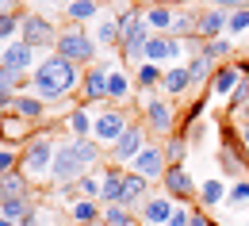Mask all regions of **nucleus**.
<instances>
[{
    "mask_svg": "<svg viewBox=\"0 0 249 226\" xmlns=\"http://www.w3.org/2000/svg\"><path fill=\"white\" fill-rule=\"evenodd\" d=\"M81 77H85L81 65H73L62 54H46L31 73V92L42 104H58V100H69L81 92Z\"/></svg>",
    "mask_w": 249,
    "mask_h": 226,
    "instance_id": "f257e3e1",
    "label": "nucleus"
},
{
    "mask_svg": "<svg viewBox=\"0 0 249 226\" xmlns=\"http://www.w3.org/2000/svg\"><path fill=\"white\" fill-rule=\"evenodd\" d=\"M115 23H119V35H123V42H119L123 65L142 69V65H146V42L154 38L150 23H146V12H138V8H123V12L115 16Z\"/></svg>",
    "mask_w": 249,
    "mask_h": 226,
    "instance_id": "f03ea898",
    "label": "nucleus"
},
{
    "mask_svg": "<svg viewBox=\"0 0 249 226\" xmlns=\"http://www.w3.org/2000/svg\"><path fill=\"white\" fill-rule=\"evenodd\" d=\"M54 154H58V138H54V127L35 130L31 138L23 142L19 150V173L31 180V184H42L54 169Z\"/></svg>",
    "mask_w": 249,
    "mask_h": 226,
    "instance_id": "7ed1b4c3",
    "label": "nucleus"
},
{
    "mask_svg": "<svg viewBox=\"0 0 249 226\" xmlns=\"http://www.w3.org/2000/svg\"><path fill=\"white\" fill-rule=\"evenodd\" d=\"M54 54H62L69 58L73 65H81V69H89V65L100 62V46H96V38L81 23H69L58 31V46H54Z\"/></svg>",
    "mask_w": 249,
    "mask_h": 226,
    "instance_id": "20e7f679",
    "label": "nucleus"
},
{
    "mask_svg": "<svg viewBox=\"0 0 249 226\" xmlns=\"http://www.w3.org/2000/svg\"><path fill=\"white\" fill-rule=\"evenodd\" d=\"M142 127L150 130V138H169L180 130V115H177V100L169 96H154L146 107H142Z\"/></svg>",
    "mask_w": 249,
    "mask_h": 226,
    "instance_id": "39448f33",
    "label": "nucleus"
},
{
    "mask_svg": "<svg viewBox=\"0 0 249 226\" xmlns=\"http://www.w3.org/2000/svg\"><path fill=\"white\" fill-rule=\"evenodd\" d=\"M146 146H150V130L142 127V119H138V123H130V127L123 130V138H119L115 146H107L104 161H107V165H119V169H130L134 157H138Z\"/></svg>",
    "mask_w": 249,
    "mask_h": 226,
    "instance_id": "423d86ee",
    "label": "nucleus"
},
{
    "mask_svg": "<svg viewBox=\"0 0 249 226\" xmlns=\"http://www.w3.org/2000/svg\"><path fill=\"white\" fill-rule=\"evenodd\" d=\"M89 169L77 154V138H58V154H54V169H50V180L65 188V184H77Z\"/></svg>",
    "mask_w": 249,
    "mask_h": 226,
    "instance_id": "0eeeda50",
    "label": "nucleus"
},
{
    "mask_svg": "<svg viewBox=\"0 0 249 226\" xmlns=\"http://www.w3.org/2000/svg\"><path fill=\"white\" fill-rule=\"evenodd\" d=\"M58 31L62 27H54V19H46L38 12H23L19 16V42H27L31 50H54L58 46Z\"/></svg>",
    "mask_w": 249,
    "mask_h": 226,
    "instance_id": "6e6552de",
    "label": "nucleus"
},
{
    "mask_svg": "<svg viewBox=\"0 0 249 226\" xmlns=\"http://www.w3.org/2000/svg\"><path fill=\"white\" fill-rule=\"evenodd\" d=\"M107 73H111V62L107 58H100L96 65L85 69V77H81V92H77V104H85V107H107Z\"/></svg>",
    "mask_w": 249,
    "mask_h": 226,
    "instance_id": "1a4fd4ad",
    "label": "nucleus"
},
{
    "mask_svg": "<svg viewBox=\"0 0 249 226\" xmlns=\"http://www.w3.org/2000/svg\"><path fill=\"white\" fill-rule=\"evenodd\" d=\"M134 119H130V111L126 107H104V111H96V123H92V138L107 150V146H115L119 138H123V130L130 127Z\"/></svg>",
    "mask_w": 249,
    "mask_h": 226,
    "instance_id": "9d476101",
    "label": "nucleus"
},
{
    "mask_svg": "<svg viewBox=\"0 0 249 226\" xmlns=\"http://www.w3.org/2000/svg\"><path fill=\"white\" fill-rule=\"evenodd\" d=\"M161 188H165L169 199H177V203H192V199H199V188H196V180H192V173H188L184 165H169L165 176H161Z\"/></svg>",
    "mask_w": 249,
    "mask_h": 226,
    "instance_id": "9b49d317",
    "label": "nucleus"
},
{
    "mask_svg": "<svg viewBox=\"0 0 249 226\" xmlns=\"http://www.w3.org/2000/svg\"><path fill=\"white\" fill-rule=\"evenodd\" d=\"M184 42L180 38H173V35H154L150 42H146V62L161 65V69H169V65H180L184 58Z\"/></svg>",
    "mask_w": 249,
    "mask_h": 226,
    "instance_id": "f8f14e48",
    "label": "nucleus"
},
{
    "mask_svg": "<svg viewBox=\"0 0 249 226\" xmlns=\"http://www.w3.org/2000/svg\"><path fill=\"white\" fill-rule=\"evenodd\" d=\"M165 169H169V161H165V150H161V142H150V146H146V150L134 157V165H130V173L146 176L150 184H161Z\"/></svg>",
    "mask_w": 249,
    "mask_h": 226,
    "instance_id": "ddd939ff",
    "label": "nucleus"
},
{
    "mask_svg": "<svg viewBox=\"0 0 249 226\" xmlns=\"http://www.w3.org/2000/svg\"><path fill=\"white\" fill-rule=\"evenodd\" d=\"M35 54H38V50H31L27 42H19V38H16V42H8V46L0 50V65H4V69H12V73H27V77H31L35 65H38Z\"/></svg>",
    "mask_w": 249,
    "mask_h": 226,
    "instance_id": "4468645a",
    "label": "nucleus"
},
{
    "mask_svg": "<svg viewBox=\"0 0 249 226\" xmlns=\"http://www.w3.org/2000/svg\"><path fill=\"white\" fill-rule=\"evenodd\" d=\"M180 203L177 199H169V195H150L146 203H142V211H138V223L142 226H169V219H173V211H177Z\"/></svg>",
    "mask_w": 249,
    "mask_h": 226,
    "instance_id": "2eb2a0df",
    "label": "nucleus"
},
{
    "mask_svg": "<svg viewBox=\"0 0 249 226\" xmlns=\"http://www.w3.org/2000/svg\"><path fill=\"white\" fill-rule=\"evenodd\" d=\"M16 119H23V123H31V127H42V119H46V104L35 96V92H16L12 96V107H8Z\"/></svg>",
    "mask_w": 249,
    "mask_h": 226,
    "instance_id": "dca6fc26",
    "label": "nucleus"
},
{
    "mask_svg": "<svg viewBox=\"0 0 249 226\" xmlns=\"http://www.w3.org/2000/svg\"><path fill=\"white\" fill-rule=\"evenodd\" d=\"M226 19H230V12H218V8L199 12V16H196V38H199V42L222 38V35H226Z\"/></svg>",
    "mask_w": 249,
    "mask_h": 226,
    "instance_id": "f3484780",
    "label": "nucleus"
},
{
    "mask_svg": "<svg viewBox=\"0 0 249 226\" xmlns=\"http://www.w3.org/2000/svg\"><path fill=\"white\" fill-rule=\"evenodd\" d=\"M150 180L146 176H138V173H130L126 169V176H123V195H119V203L123 207H130V211H142V203L150 199Z\"/></svg>",
    "mask_w": 249,
    "mask_h": 226,
    "instance_id": "a211bd4d",
    "label": "nucleus"
},
{
    "mask_svg": "<svg viewBox=\"0 0 249 226\" xmlns=\"http://www.w3.org/2000/svg\"><path fill=\"white\" fill-rule=\"evenodd\" d=\"M242 85V73H238V62H226V65H215V77H211V96L215 100H226L234 96V88Z\"/></svg>",
    "mask_w": 249,
    "mask_h": 226,
    "instance_id": "6ab92c4d",
    "label": "nucleus"
},
{
    "mask_svg": "<svg viewBox=\"0 0 249 226\" xmlns=\"http://www.w3.org/2000/svg\"><path fill=\"white\" fill-rule=\"evenodd\" d=\"M196 85H192V73H188V65H169L165 69V81H161V96H169V100H180L188 96Z\"/></svg>",
    "mask_w": 249,
    "mask_h": 226,
    "instance_id": "aec40b11",
    "label": "nucleus"
},
{
    "mask_svg": "<svg viewBox=\"0 0 249 226\" xmlns=\"http://www.w3.org/2000/svg\"><path fill=\"white\" fill-rule=\"evenodd\" d=\"M130 96H134V77H130L126 69H115V65H111V73H107V104H111V107H126Z\"/></svg>",
    "mask_w": 249,
    "mask_h": 226,
    "instance_id": "412c9836",
    "label": "nucleus"
},
{
    "mask_svg": "<svg viewBox=\"0 0 249 226\" xmlns=\"http://www.w3.org/2000/svg\"><path fill=\"white\" fill-rule=\"evenodd\" d=\"M92 123H96V111H92V107H85V104H77L58 127L69 130V138H92Z\"/></svg>",
    "mask_w": 249,
    "mask_h": 226,
    "instance_id": "4be33fe9",
    "label": "nucleus"
},
{
    "mask_svg": "<svg viewBox=\"0 0 249 226\" xmlns=\"http://www.w3.org/2000/svg\"><path fill=\"white\" fill-rule=\"evenodd\" d=\"M123 176H126V169L104 165V173H100V203H104V207L119 203V195H123Z\"/></svg>",
    "mask_w": 249,
    "mask_h": 226,
    "instance_id": "5701e85b",
    "label": "nucleus"
},
{
    "mask_svg": "<svg viewBox=\"0 0 249 226\" xmlns=\"http://www.w3.org/2000/svg\"><path fill=\"white\" fill-rule=\"evenodd\" d=\"M31 180L19 173V169H12V173H0V203L4 199H31Z\"/></svg>",
    "mask_w": 249,
    "mask_h": 226,
    "instance_id": "b1692460",
    "label": "nucleus"
},
{
    "mask_svg": "<svg viewBox=\"0 0 249 226\" xmlns=\"http://www.w3.org/2000/svg\"><path fill=\"white\" fill-rule=\"evenodd\" d=\"M69 219L77 226L104 223V203H100V199H73V203H69Z\"/></svg>",
    "mask_w": 249,
    "mask_h": 226,
    "instance_id": "393cba45",
    "label": "nucleus"
},
{
    "mask_svg": "<svg viewBox=\"0 0 249 226\" xmlns=\"http://www.w3.org/2000/svg\"><path fill=\"white\" fill-rule=\"evenodd\" d=\"M173 19H177L173 4H150L146 8V23H150L154 35H173Z\"/></svg>",
    "mask_w": 249,
    "mask_h": 226,
    "instance_id": "a878e982",
    "label": "nucleus"
},
{
    "mask_svg": "<svg viewBox=\"0 0 249 226\" xmlns=\"http://www.w3.org/2000/svg\"><path fill=\"white\" fill-rule=\"evenodd\" d=\"M161 81H165V69L154 62L134 69V92H161Z\"/></svg>",
    "mask_w": 249,
    "mask_h": 226,
    "instance_id": "bb28decb",
    "label": "nucleus"
},
{
    "mask_svg": "<svg viewBox=\"0 0 249 226\" xmlns=\"http://www.w3.org/2000/svg\"><path fill=\"white\" fill-rule=\"evenodd\" d=\"M92 38H96L100 50H119V42H123V35H119V23H115V19H96Z\"/></svg>",
    "mask_w": 249,
    "mask_h": 226,
    "instance_id": "cd10ccee",
    "label": "nucleus"
},
{
    "mask_svg": "<svg viewBox=\"0 0 249 226\" xmlns=\"http://www.w3.org/2000/svg\"><path fill=\"white\" fill-rule=\"evenodd\" d=\"M226 180L222 176H207L203 184H199V207H218V203H226Z\"/></svg>",
    "mask_w": 249,
    "mask_h": 226,
    "instance_id": "c85d7f7f",
    "label": "nucleus"
},
{
    "mask_svg": "<svg viewBox=\"0 0 249 226\" xmlns=\"http://www.w3.org/2000/svg\"><path fill=\"white\" fill-rule=\"evenodd\" d=\"M161 150H165V161L169 165H184V157H188V150H192V142H188V134H169L165 142H161Z\"/></svg>",
    "mask_w": 249,
    "mask_h": 226,
    "instance_id": "c756f323",
    "label": "nucleus"
},
{
    "mask_svg": "<svg viewBox=\"0 0 249 226\" xmlns=\"http://www.w3.org/2000/svg\"><path fill=\"white\" fill-rule=\"evenodd\" d=\"M100 16V0H69L65 4V19H73V23H89V19H96Z\"/></svg>",
    "mask_w": 249,
    "mask_h": 226,
    "instance_id": "7c9ffc66",
    "label": "nucleus"
},
{
    "mask_svg": "<svg viewBox=\"0 0 249 226\" xmlns=\"http://www.w3.org/2000/svg\"><path fill=\"white\" fill-rule=\"evenodd\" d=\"M203 54H207L215 65L234 62V42H230V35H222V38H215V42H207V46H203Z\"/></svg>",
    "mask_w": 249,
    "mask_h": 226,
    "instance_id": "2f4dec72",
    "label": "nucleus"
},
{
    "mask_svg": "<svg viewBox=\"0 0 249 226\" xmlns=\"http://www.w3.org/2000/svg\"><path fill=\"white\" fill-rule=\"evenodd\" d=\"M77 154H81V161H85V169H96V165L104 161V146L96 142V138H77Z\"/></svg>",
    "mask_w": 249,
    "mask_h": 226,
    "instance_id": "473e14b6",
    "label": "nucleus"
},
{
    "mask_svg": "<svg viewBox=\"0 0 249 226\" xmlns=\"http://www.w3.org/2000/svg\"><path fill=\"white\" fill-rule=\"evenodd\" d=\"M134 223H138V211H130L123 203L104 207V226H134Z\"/></svg>",
    "mask_w": 249,
    "mask_h": 226,
    "instance_id": "72a5a7b5",
    "label": "nucleus"
},
{
    "mask_svg": "<svg viewBox=\"0 0 249 226\" xmlns=\"http://www.w3.org/2000/svg\"><path fill=\"white\" fill-rule=\"evenodd\" d=\"M31 199H4L0 203V219H8V223H23L27 215H31Z\"/></svg>",
    "mask_w": 249,
    "mask_h": 226,
    "instance_id": "f704fd0d",
    "label": "nucleus"
},
{
    "mask_svg": "<svg viewBox=\"0 0 249 226\" xmlns=\"http://www.w3.org/2000/svg\"><path fill=\"white\" fill-rule=\"evenodd\" d=\"M19 88H31V77H27V73H12V69H4V65H0V92L16 96Z\"/></svg>",
    "mask_w": 249,
    "mask_h": 226,
    "instance_id": "c9c22d12",
    "label": "nucleus"
},
{
    "mask_svg": "<svg viewBox=\"0 0 249 226\" xmlns=\"http://www.w3.org/2000/svg\"><path fill=\"white\" fill-rule=\"evenodd\" d=\"M196 16H199V12H177V19H173V38H180V42L196 38Z\"/></svg>",
    "mask_w": 249,
    "mask_h": 226,
    "instance_id": "e433bc0d",
    "label": "nucleus"
},
{
    "mask_svg": "<svg viewBox=\"0 0 249 226\" xmlns=\"http://www.w3.org/2000/svg\"><path fill=\"white\" fill-rule=\"evenodd\" d=\"M19 16L23 12H0V42H16L19 38Z\"/></svg>",
    "mask_w": 249,
    "mask_h": 226,
    "instance_id": "4c0bfd02",
    "label": "nucleus"
},
{
    "mask_svg": "<svg viewBox=\"0 0 249 226\" xmlns=\"http://www.w3.org/2000/svg\"><path fill=\"white\" fill-rule=\"evenodd\" d=\"M77 199H100V176L96 173H85L77 180Z\"/></svg>",
    "mask_w": 249,
    "mask_h": 226,
    "instance_id": "58836bf2",
    "label": "nucleus"
},
{
    "mask_svg": "<svg viewBox=\"0 0 249 226\" xmlns=\"http://www.w3.org/2000/svg\"><path fill=\"white\" fill-rule=\"evenodd\" d=\"M246 31H249V8L230 12V19H226V35H246Z\"/></svg>",
    "mask_w": 249,
    "mask_h": 226,
    "instance_id": "ea45409f",
    "label": "nucleus"
},
{
    "mask_svg": "<svg viewBox=\"0 0 249 226\" xmlns=\"http://www.w3.org/2000/svg\"><path fill=\"white\" fill-rule=\"evenodd\" d=\"M12 169H19V154L12 146H0V173H12Z\"/></svg>",
    "mask_w": 249,
    "mask_h": 226,
    "instance_id": "a19ab883",
    "label": "nucleus"
},
{
    "mask_svg": "<svg viewBox=\"0 0 249 226\" xmlns=\"http://www.w3.org/2000/svg\"><path fill=\"white\" fill-rule=\"evenodd\" d=\"M249 199V180H234L230 184V195H226V203H246Z\"/></svg>",
    "mask_w": 249,
    "mask_h": 226,
    "instance_id": "79ce46f5",
    "label": "nucleus"
},
{
    "mask_svg": "<svg viewBox=\"0 0 249 226\" xmlns=\"http://www.w3.org/2000/svg\"><path fill=\"white\" fill-rule=\"evenodd\" d=\"M234 119H238V138H242V146H246L249 150V107H242V111H238V115H234Z\"/></svg>",
    "mask_w": 249,
    "mask_h": 226,
    "instance_id": "37998d69",
    "label": "nucleus"
},
{
    "mask_svg": "<svg viewBox=\"0 0 249 226\" xmlns=\"http://www.w3.org/2000/svg\"><path fill=\"white\" fill-rule=\"evenodd\" d=\"M211 8H218V12H238V8H249V0H207Z\"/></svg>",
    "mask_w": 249,
    "mask_h": 226,
    "instance_id": "c03bdc74",
    "label": "nucleus"
},
{
    "mask_svg": "<svg viewBox=\"0 0 249 226\" xmlns=\"http://www.w3.org/2000/svg\"><path fill=\"white\" fill-rule=\"evenodd\" d=\"M169 226H192V207H177L173 219H169Z\"/></svg>",
    "mask_w": 249,
    "mask_h": 226,
    "instance_id": "a18cd8bd",
    "label": "nucleus"
},
{
    "mask_svg": "<svg viewBox=\"0 0 249 226\" xmlns=\"http://www.w3.org/2000/svg\"><path fill=\"white\" fill-rule=\"evenodd\" d=\"M192 226H215V223L207 219V211H203V207H192Z\"/></svg>",
    "mask_w": 249,
    "mask_h": 226,
    "instance_id": "49530a36",
    "label": "nucleus"
},
{
    "mask_svg": "<svg viewBox=\"0 0 249 226\" xmlns=\"http://www.w3.org/2000/svg\"><path fill=\"white\" fill-rule=\"evenodd\" d=\"M8 107H12V96H8V92H0V111H8Z\"/></svg>",
    "mask_w": 249,
    "mask_h": 226,
    "instance_id": "de8ad7c7",
    "label": "nucleus"
},
{
    "mask_svg": "<svg viewBox=\"0 0 249 226\" xmlns=\"http://www.w3.org/2000/svg\"><path fill=\"white\" fill-rule=\"evenodd\" d=\"M4 115H8V111H0V142H4Z\"/></svg>",
    "mask_w": 249,
    "mask_h": 226,
    "instance_id": "09e8293b",
    "label": "nucleus"
},
{
    "mask_svg": "<svg viewBox=\"0 0 249 226\" xmlns=\"http://www.w3.org/2000/svg\"><path fill=\"white\" fill-rule=\"evenodd\" d=\"M0 226H19V223H8V219H0Z\"/></svg>",
    "mask_w": 249,
    "mask_h": 226,
    "instance_id": "8fccbe9b",
    "label": "nucleus"
},
{
    "mask_svg": "<svg viewBox=\"0 0 249 226\" xmlns=\"http://www.w3.org/2000/svg\"><path fill=\"white\" fill-rule=\"evenodd\" d=\"M154 4H165V0H154Z\"/></svg>",
    "mask_w": 249,
    "mask_h": 226,
    "instance_id": "3c124183",
    "label": "nucleus"
},
{
    "mask_svg": "<svg viewBox=\"0 0 249 226\" xmlns=\"http://www.w3.org/2000/svg\"><path fill=\"white\" fill-rule=\"evenodd\" d=\"M8 4H16V0H8Z\"/></svg>",
    "mask_w": 249,
    "mask_h": 226,
    "instance_id": "603ef678",
    "label": "nucleus"
},
{
    "mask_svg": "<svg viewBox=\"0 0 249 226\" xmlns=\"http://www.w3.org/2000/svg\"><path fill=\"white\" fill-rule=\"evenodd\" d=\"M65 4H69V0H65Z\"/></svg>",
    "mask_w": 249,
    "mask_h": 226,
    "instance_id": "864d4df0",
    "label": "nucleus"
}]
</instances>
